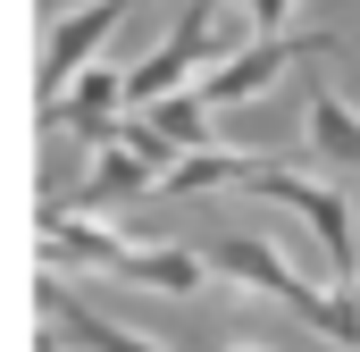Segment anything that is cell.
<instances>
[{
    "instance_id": "6da1fadb",
    "label": "cell",
    "mask_w": 360,
    "mask_h": 352,
    "mask_svg": "<svg viewBox=\"0 0 360 352\" xmlns=\"http://www.w3.org/2000/svg\"><path fill=\"white\" fill-rule=\"evenodd\" d=\"M210 268L218 277H235V285H260V294H276L310 336H327V344H344V352H360V285L352 294H319V285H302L293 268L276 260L269 244H252V235H226V244H210Z\"/></svg>"
},
{
    "instance_id": "7a4b0ae2",
    "label": "cell",
    "mask_w": 360,
    "mask_h": 352,
    "mask_svg": "<svg viewBox=\"0 0 360 352\" xmlns=\"http://www.w3.org/2000/svg\"><path fill=\"white\" fill-rule=\"evenodd\" d=\"M252 201H276V210H293L319 244H327V260H335V277L352 285V201L335 193V184H319V176H293V168H269V160H252V168L235 176Z\"/></svg>"
},
{
    "instance_id": "3957f363",
    "label": "cell",
    "mask_w": 360,
    "mask_h": 352,
    "mask_svg": "<svg viewBox=\"0 0 360 352\" xmlns=\"http://www.w3.org/2000/svg\"><path fill=\"white\" fill-rule=\"evenodd\" d=\"M210 51H226V34L210 25V0H193V8L176 17V34H168V42L126 76V101H168V92H184V68L210 59Z\"/></svg>"
},
{
    "instance_id": "277c9868",
    "label": "cell",
    "mask_w": 360,
    "mask_h": 352,
    "mask_svg": "<svg viewBox=\"0 0 360 352\" xmlns=\"http://www.w3.org/2000/svg\"><path fill=\"white\" fill-rule=\"evenodd\" d=\"M319 42H327V34H260V42H252V51H235L210 84H193V101H201V109H226V101H243V92L276 84V76H285L293 59H310Z\"/></svg>"
},
{
    "instance_id": "5b68a950",
    "label": "cell",
    "mask_w": 360,
    "mask_h": 352,
    "mask_svg": "<svg viewBox=\"0 0 360 352\" xmlns=\"http://www.w3.org/2000/svg\"><path fill=\"white\" fill-rule=\"evenodd\" d=\"M117 17H126V0H84L76 17L51 25V51H42V101H51V109H59V92H68V68H84Z\"/></svg>"
},
{
    "instance_id": "8992f818",
    "label": "cell",
    "mask_w": 360,
    "mask_h": 352,
    "mask_svg": "<svg viewBox=\"0 0 360 352\" xmlns=\"http://www.w3.org/2000/svg\"><path fill=\"white\" fill-rule=\"evenodd\" d=\"M42 260H51V268H59V260H68V268H109V277H117L126 244H109L92 218H59V210H42Z\"/></svg>"
},
{
    "instance_id": "52a82bcc",
    "label": "cell",
    "mask_w": 360,
    "mask_h": 352,
    "mask_svg": "<svg viewBox=\"0 0 360 352\" xmlns=\"http://www.w3.org/2000/svg\"><path fill=\"white\" fill-rule=\"evenodd\" d=\"M201 268L210 260H193V252H176V244H151V252L126 244L117 277H126V285H151V294H201Z\"/></svg>"
},
{
    "instance_id": "ba28073f",
    "label": "cell",
    "mask_w": 360,
    "mask_h": 352,
    "mask_svg": "<svg viewBox=\"0 0 360 352\" xmlns=\"http://www.w3.org/2000/svg\"><path fill=\"white\" fill-rule=\"evenodd\" d=\"M310 143L335 160V168H360V118L335 84H310Z\"/></svg>"
},
{
    "instance_id": "9c48e42d",
    "label": "cell",
    "mask_w": 360,
    "mask_h": 352,
    "mask_svg": "<svg viewBox=\"0 0 360 352\" xmlns=\"http://www.w3.org/2000/svg\"><path fill=\"white\" fill-rule=\"evenodd\" d=\"M117 101H126V76H117V68H92L84 84L51 109V118H68V134H109V143H117V126H109V109H117Z\"/></svg>"
},
{
    "instance_id": "30bf717a",
    "label": "cell",
    "mask_w": 360,
    "mask_h": 352,
    "mask_svg": "<svg viewBox=\"0 0 360 352\" xmlns=\"http://www.w3.org/2000/svg\"><path fill=\"white\" fill-rule=\"evenodd\" d=\"M42 302H51V319H68V336L84 352H160V344H143V336H126V327H109L101 310H84L76 294H59V277H42Z\"/></svg>"
},
{
    "instance_id": "8fae6325",
    "label": "cell",
    "mask_w": 360,
    "mask_h": 352,
    "mask_svg": "<svg viewBox=\"0 0 360 352\" xmlns=\"http://www.w3.org/2000/svg\"><path fill=\"white\" fill-rule=\"evenodd\" d=\"M151 134H168L176 151H210V109L193 92H168V101H151Z\"/></svg>"
},
{
    "instance_id": "7c38bea8",
    "label": "cell",
    "mask_w": 360,
    "mask_h": 352,
    "mask_svg": "<svg viewBox=\"0 0 360 352\" xmlns=\"http://www.w3.org/2000/svg\"><path fill=\"white\" fill-rule=\"evenodd\" d=\"M243 168H252V160H235V151H184V160L160 176L151 193H201V184H235Z\"/></svg>"
},
{
    "instance_id": "4fadbf2b",
    "label": "cell",
    "mask_w": 360,
    "mask_h": 352,
    "mask_svg": "<svg viewBox=\"0 0 360 352\" xmlns=\"http://www.w3.org/2000/svg\"><path fill=\"white\" fill-rule=\"evenodd\" d=\"M117 193H151V168H143L126 143H109V151H101V168L84 176V201H117Z\"/></svg>"
},
{
    "instance_id": "5bb4252c",
    "label": "cell",
    "mask_w": 360,
    "mask_h": 352,
    "mask_svg": "<svg viewBox=\"0 0 360 352\" xmlns=\"http://www.w3.org/2000/svg\"><path fill=\"white\" fill-rule=\"evenodd\" d=\"M276 17H285V0H252V25L260 34H276Z\"/></svg>"
},
{
    "instance_id": "9a60e30c",
    "label": "cell",
    "mask_w": 360,
    "mask_h": 352,
    "mask_svg": "<svg viewBox=\"0 0 360 352\" xmlns=\"http://www.w3.org/2000/svg\"><path fill=\"white\" fill-rule=\"evenodd\" d=\"M235 352H252V344H235Z\"/></svg>"
}]
</instances>
